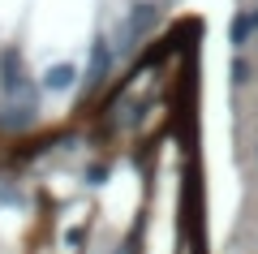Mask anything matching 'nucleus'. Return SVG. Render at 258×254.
Returning a JSON list of instances; mask_svg holds the SVG:
<instances>
[{
  "label": "nucleus",
  "mask_w": 258,
  "mask_h": 254,
  "mask_svg": "<svg viewBox=\"0 0 258 254\" xmlns=\"http://www.w3.org/2000/svg\"><path fill=\"white\" fill-rule=\"evenodd\" d=\"M155 18H159V5H151V0H138V5L125 13V22L116 26V35H112V52L125 56L129 47H134L151 26H155Z\"/></svg>",
  "instance_id": "obj_1"
},
{
  "label": "nucleus",
  "mask_w": 258,
  "mask_h": 254,
  "mask_svg": "<svg viewBox=\"0 0 258 254\" xmlns=\"http://www.w3.org/2000/svg\"><path fill=\"white\" fill-rule=\"evenodd\" d=\"M0 69H5V91L18 99L22 95V104H26L30 112H35V86H30V78H26V69H22V56L13 52V47H5V56H0Z\"/></svg>",
  "instance_id": "obj_2"
},
{
  "label": "nucleus",
  "mask_w": 258,
  "mask_h": 254,
  "mask_svg": "<svg viewBox=\"0 0 258 254\" xmlns=\"http://www.w3.org/2000/svg\"><path fill=\"white\" fill-rule=\"evenodd\" d=\"M254 35H258V5H254V9H245L237 22H232V43H237V47H245Z\"/></svg>",
  "instance_id": "obj_3"
},
{
  "label": "nucleus",
  "mask_w": 258,
  "mask_h": 254,
  "mask_svg": "<svg viewBox=\"0 0 258 254\" xmlns=\"http://www.w3.org/2000/svg\"><path fill=\"white\" fill-rule=\"evenodd\" d=\"M74 86V65H52L43 73V91H69Z\"/></svg>",
  "instance_id": "obj_4"
}]
</instances>
